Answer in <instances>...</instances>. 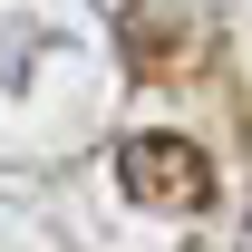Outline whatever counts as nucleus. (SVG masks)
I'll use <instances>...</instances> for the list:
<instances>
[{"instance_id":"obj_1","label":"nucleus","mask_w":252,"mask_h":252,"mask_svg":"<svg viewBox=\"0 0 252 252\" xmlns=\"http://www.w3.org/2000/svg\"><path fill=\"white\" fill-rule=\"evenodd\" d=\"M117 175H126V194L156 204V214H194V204L214 194V165H204V146H185V136H126Z\"/></svg>"}]
</instances>
